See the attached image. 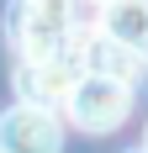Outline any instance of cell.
<instances>
[{"instance_id": "obj_5", "label": "cell", "mask_w": 148, "mask_h": 153, "mask_svg": "<svg viewBox=\"0 0 148 153\" xmlns=\"http://www.w3.org/2000/svg\"><path fill=\"white\" fill-rule=\"evenodd\" d=\"M74 63H79V74H101V79H122V85H132L143 58L127 53L122 42H111L106 32H79L74 37Z\"/></svg>"}, {"instance_id": "obj_2", "label": "cell", "mask_w": 148, "mask_h": 153, "mask_svg": "<svg viewBox=\"0 0 148 153\" xmlns=\"http://www.w3.org/2000/svg\"><path fill=\"white\" fill-rule=\"evenodd\" d=\"M74 127H85V132H111V127L127 122V111H132V85H122V79H101V74H79L74 79L69 100H64Z\"/></svg>"}, {"instance_id": "obj_7", "label": "cell", "mask_w": 148, "mask_h": 153, "mask_svg": "<svg viewBox=\"0 0 148 153\" xmlns=\"http://www.w3.org/2000/svg\"><path fill=\"white\" fill-rule=\"evenodd\" d=\"M95 5H111V0H95Z\"/></svg>"}, {"instance_id": "obj_3", "label": "cell", "mask_w": 148, "mask_h": 153, "mask_svg": "<svg viewBox=\"0 0 148 153\" xmlns=\"http://www.w3.org/2000/svg\"><path fill=\"white\" fill-rule=\"evenodd\" d=\"M74 79H79V63H74V42L53 58H27L16 69V95L27 100V106H64L74 90Z\"/></svg>"}, {"instance_id": "obj_1", "label": "cell", "mask_w": 148, "mask_h": 153, "mask_svg": "<svg viewBox=\"0 0 148 153\" xmlns=\"http://www.w3.org/2000/svg\"><path fill=\"white\" fill-rule=\"evenodd\" d=\"M11 48L27 58H53L74 42L69 27H74V0H11Z\"/></svg>"}, {"instance_id": "obj_9", "label": "cell", "mask_w": 148, "mask_h": 153, "mask_svg": "<svg viewBox=\"0 0 148 153\" xmlns=\"http://www.w3.org/2000/svg\"><path fill=\"white\" fill-rule=\"evenodd\" d=\"M132 153H148V148H132Z\"/></svg>"}, {"instance_id": "obj_8", "label": "cell", "mask_w": 148, "mask_h": 153, "mask_svg": "<svg viewBox=\"0 0 148 153\" xmlns=\"http://www.w3.org/2000/svg\"><path fill=\"white\" fill-rule=\"evenodd\" d=\"M143 148H148V132H143Z\"/></svg>"}, {"instance_id": "obj_4", "label": "cell", "mask_w": 148, "mask_h": 153, "mask_svg": "<svg viewBox=\"0 0 148 153\" xmlns=\"http://www.w3.org/2000/svg\"><path fill=\"white\" fill-rule=\"evenodd\" d=\"M58 148H64V127L48 106L16 100L0 116V153H58Z\"/></svg>"}, {"instance_id": "obj_6", "label": "cell", "mask_w": 148, "mask_h": 153, "mask_svg": "<svg viewBox=\"0 0 148 153\" xmlns=\"http://www.w3.org/2000/svg\"><path fill=\"white\" fill-rule=\"evenodd\" d=\"M111 42H122L127 53H138V58L148 63V0H111V5H101V27Z\"/></svg>"}]
</instances>
